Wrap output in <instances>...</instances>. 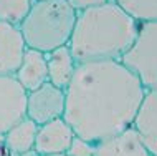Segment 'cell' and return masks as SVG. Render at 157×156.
I'll return each instance as SVG.
<instances>
[{
	"instance_id": "6da1fadb",
	"label": "cell",
	"mask_w": 157,
	"mask_h": 156,
	"mask_svg": "<svg viewBox=\"0 0 157 156\" xmlns=\"http://www.w3.org/2000/svg\"><path fill=\"white\" fill-rule=\"evenodd\" d=\"M146 88L119 60L78 63L65 90L63 120L75 136L99 143L131 128Z\"/></svg>"
},
{
	"instance_id": "7a4b0ae2",
	"label": "cell",
	"mask_w": 157,
	"mask_h": 156,
	"mask_svg": "<svg viewBox=\"0 0 157 156\" xmlns=\"http://www.w3.org/2000/svg\"><path fill=\"white\" fill-rule=\"evenodd\" d=\"M137 28V20L111 0L78 12L68 48L76 63L121 60L134 43Z\"/></svg>"
},
{
	"instance_id": "3957f363",
	"label": "cell",
	"mask_w": 157,
	"mask_h": 156,
	"mask_svg": "<svg viewBox=\"0 0 157 156\" xmlns=\"http://www.w3.org/2000/svg\"><path fill=\"white\" fill-rule=\"evenodd\" d=\"M78 10L68 0H35L18 25L27 48L48 53L68 45Z\"/></svg>"
},
{
	"instance_id": "277c9868",
	"label": "cell",
	"mask_w": 157,
	"mask_h": 156,
	"mask_svg": "<svg viewBox=\"0 0 157 156\" xmlns=\"http://www.w3.org/2000/svg\"><path fill=\"white\" fill-rule=\"evenodd\" d=\"M147 90L157 88V20L139 23L134 43L119 60Z\"/></svg>"
},
{
	"instance_id": "5b68a950",
	"label": "cell",
	"mask_w": 157,
	"mask_h": 156,
	"mask_svg": "<svg viewBox=\"0 0 157 156\" xmlns=\"http://www.w3.org/2000/svg\"><path fill=\"white\" fill-rule=\"evenodd\" d=\"M63 113H65V90L46 82L36 90L28 91L27 118H30L33 123H48L55 118H63Z\"/></svg>"
},
{
	"instance_id": "8992f818",
	"label": "cell",
	"mask_w": 157,
	"mask_h": 156,
	"mask_svg": "<svg viewBox=\"0 0 157 156\" xmlns=\"http://www.w3.org/2000/svg\"><path fill=\"white\" fill-rule=\"evenodd\" d=\"M27 90L13 75L0 77V136L27 118Z\"/></svg>"
},
{
	"instance_id": "52a82bcc",
	"label": "cell",
	"mask_w": 157,
	"mask_h": 156,
	"mask_svg": "<svg viewBox=\"0 0 157 156\" xmlns=\"http://www.w3.org/2000/svg\"><path fill=\"white\" fill-rule=\"evenodd\" d=\"M75 133L63 118H55L48 123L38 125L33 150L40 156L65 154L70 148Z\"/></svg>"
},
{
	"instance_id": "ba28073f",
	"label": "cell",
	"mask_w": 157,
	"mask_h": 156,
	"mask_svg": "<svg viewBox=\"0 0 157 156\" xmlns=\"http://www.w3.org/2000/svg\"><path fill=\"white\" fill-rule=\"evenodd\" d=\"M27 50L18 25L0 22V77L15 75Z\"/></svg>"
},
{
	"instance_id": "9c48e42d",
	"label": "cell",
	"mask_w": 157,
	"mask_h": 156,
	"mask_svg": "<svg viewBox=\"0 0 157 156\" xmlns=\"http://www.w3.org/2000/svg\"><path fill=\"white\" fill-rule=\"evenodd\" d=\"M94 156H152L134 126L96 143Z\"/></svg>"
},
{
	"instance_id": "30bf717a",
	"label": "cell",
	"mask_w": 157,
	"mask_h": 156,
	"mask_svg": "<svg viewBox=\"0 0 157 156\" xmlns=\"http://www.w3.org/2000/svg\"><path fill=\"white\" fill-rule=\"evenodd\" d=\"M132 126L149 153L157 156V88L146 91Z\"/></svg>"
},
{
	"instance_id": "8fae6325",
	"label": "cell",
	"mask_w": 157,
	"mask_h": 156,
	"mask_svg": "<svg viewBox=\"0 0 157 156\" xmlns=\"http://www.w3.org/2000/svg\"><path fill=\"white\" fill-rule=\"evenodd\" d=\"M13 77L27 90V93L40 88L43 83L48 82L46 55L43 52H38V50L27 48L23 53L22 63H20L18 70Z\"/></svg>"
},
{
	"instance_id": "7c38bea8",
	"label": "cell",
	"mask_w": 157,
	"mask_h": 156,
	"mask_svg": "<svg viewBox=\"0 0 157 156\" xmlns=\"http://www.w3.org/2000/svg\"><path fill=\"white\" fill-rule=\"evenodd\" d=\"M45 55L46 68H48V82L55 86L61 88V90H66V86L70 85L71 78L75 75L76 66H78L68 45L58 47Z\"/></svg>"
},
{
	"instance_id": "4fadbf2b",
	"label": "cell",
	"mask_w": 157,
	"mask_h": 156,
	"mask_svg": "<svg viewBox=\"0 0 157 156\" xmlns=\"http://www.w3.org/2000/svg\"><path fill=\"white\" fill-rule=\"evenodd\" d=\"M38 125L33 123L30 118H23L15 126H12L8 131L3 134V145L12 154H22L25 151L33 150L35 145Z\"/></svg>"
},
{
	"instance_id": "5bb4252c",
	"label": "cell",
	"mask_w": 157,
	"mask_h": 156,
	"mask_svg": "<svg viewBox=\"0 0 157 156\" xmlns=\"http://www.w3.org/2000/svg\"><path fill=\"white\" fill-rule=\"evenodd\" d=\"M139 23L157 20V0H113Z\"/></svg>"
},
{
	"instance_id": "9a60e30c",
	"label": "cell",
	"mask_w": 157,
	"mask_h": 156,
	"mask_svg": "<svg viewBox=\"0 0 157 156\" xmlns=\"http://www.w3.org/2000/svg\"><path fill=\"white\" fill-rule=\"evenodd\" d=\"M35 0H0V22L20 25Z\"/></svg>"
},
{
	"instance_id": "2e32d148",
	"label": "cell",
	"mask_w": 157,
	"mask_h": 156,
	"mask_svg": "<svg viewBox=\"0 0 157 156\" xmlns=\"http://www.w3.org/2000/svg\"><path fill=\"white\" fill-rule=\"evenodd\" d=\"M94 146H96L94 143H90L86 140L75 136L66 154L68 156H94Z\"/></svg>"
},
{
	"instance_id": "e0dca14e",
	"label": "cell",
	"mask_w": 157,
	"mask_h": 156,
	"mask_svg": "<svg viewBox=\"0 0 157 156\" xmlns=\"http://www.w3.org/2000/svg\"><path fill=\"white\" fill-rule=\"evenodd\" d=\"M68 2H70L78 12H81L84 8L103 5V3H108V2H111V0H68Z\"/></svg>"
},
{
	"instance_id": "ac0fdd59",
	"label": "cell",
	"mask_w": 157,
	"mask_h": 156,
	"mask_svg": "<svg viewBox=\"0 0 157 156\" xmlns=\"http://www.w3.org/2000/svg\"><path fill=\"white\" fill-rule=\"evenodd\" d=\"M0 156H8V150L3 145V136H0Z\"/></svg>"
},
{
	"instance_id": "d6986e66",
	"label": "cell",
	"mask_w": 157,
	"mask_h": 156,
	"mask_svg": "<svg viewBox=\"0 0 157 156\" xmlns=\"http://www.w3.org/2000/svg\"><path fill=\"white\" fill-rule=\"evenodd\" d=\"M17 156H40V154H38L35 150H30V151H25V153H22V154H17Z\"/></svg>"
},
{
	"instance_id": "ffe728a7",
	"label": "cell",
	"mask_w": 157,
	"mask_h": 156,
	"mask_svg": "<svg viewBox=\"0 0 157 156\" xmlns=\"http://www.w3.org/2000/svg\"><path fill=\"white\" fill-rule=\"evenodd\" d=\"M48 156H68V154L65 153V154H48Z\"/></svg>"
}]
</instances>
